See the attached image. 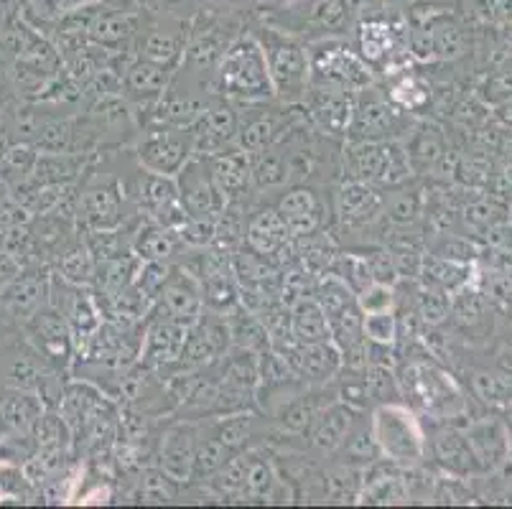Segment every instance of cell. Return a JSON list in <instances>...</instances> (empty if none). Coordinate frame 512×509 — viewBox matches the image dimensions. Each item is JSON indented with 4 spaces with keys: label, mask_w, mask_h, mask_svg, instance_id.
Returning <instances> with one entry per match:
<instances>
[{
    "label": "cell",
    "mask_w": 512,
    "mask_h": 509,
    "mask_svg": "<svg viewBox=\"0 0 512 509\" xmlns=\"http://www.w3.org/2000/svg\"><path fill=\"white\" fill-rule=\"evenodd\" d=\"M212 90L232 102L276 100L265 54L250 28H245L222 54L214 69Z\"/></svg>",
    "instance_id": "6da1fadb"
},
{
    "label": "cell",
    "mask_w": 512,
    "mask_h": 509,
    "mask_svg": "<svg viewBox=\"0 0 512 509\" xmlns=\"http://www.w3.org/2000/svg\"><path fill=\"white\" fill-rule=\"evenodd\" d=\"M250 31H253V36L258 39L260 49L265 54V64H268L276 100L283 102V105H299L311 84L309 49H306V44L296 39V36L281 31V28L265 23L263 18Z\"/></svg>",
    "instance_id": "7a4b0ae2"
},
{
    "label": "cell",
    "mask_w": 512,
    "mask_h": 509,
    "mask_svg": "<svg viewBox=\"0 0 512 509\" xmlns=\"http://www.w3.org/2000/svg\"><path fill=\"white\" fill-rule=\"evenodd\" d=\"M370 431L380 459L398 466H418L426 456V431L421 415L403 400H388L370 410Z\"/></svg>",
    "instance_id": "3957f363"
},
{
    "label": "cell",
    "mask_w": 512,
    "mask_h": 509,
    "mask_svg": "<svg viewBox=\"0 0 512 509\" xmlns=\"http://www.w3.org/2000/svg\"><path fill=\"white\" fill-rule=\"evenodd\" d=\"M263 21L311 44L332 36H349L357 13L347 0H286L278 11L263 16Z\"/></svg>",
    "instance_id": "277c9868"
},
{
    "label": "cell",
    "mask_w": 512,
    "mask_h": 509,
    "mask_svg": "<svg viewBox=\"0 0 512 509\" xmlns=\"http://www.w3.org/2000/svg\"><path fill=\"white\" fill-rule=\"evenodd\" d=\"M395 380H398L400 400L426 418H449L451 405L459 400V392H456L451 377L426 357L398 354Z\"/></svg>",
    "instance_id": "5b68a950"
},
{
    "label": "cell",
    "mask_w": 512,
    "mask_h": 509,
    "mask_svg": "<svg viewBox=\"0 0 512 509\" xmlns=\"http://www.w3.org/2000/svg\"><path fill=\"white\" fill-rule=\"evenodd\" d=\"M411 158L403 140H357L344 143V179L365 181L377 189H395L411 179Z\"/></svg>",
    "instance_id": "8992f818"
},
{
    "label": "cell",
    "mask_w": 512,
    "mask_h": 509,
    "mask_svg": "<svg viewBox=\"0 0 512 509\" xmlns=\"http://www.w3.org/2000/svg\"><path fill=\"white\" fill-rule=\"evenodd\" d=\"M306 49H309L311 84H316V87L360 92L370 84L380 82L375 69L357 54L347 36L311 41V44H306Z\"/></svg>",
    "instance_id": "52a82bcc"
},
{
    "label": "cell",
    "mask_w": 512,
    "mask_h": 509,
    "mask_svg": "<svg viewBox=\"0 0 512 509\" xmlns=\"http://www.w3.org/2000/svg\"><path fill=\"white\" fill-rule=\"evenodd\" d=\"M411 118L390 100L383 82H375L365 90L355 92V112L349 123L344 143L357 140H403L408 138Z\"/></svg>",
    "instance_id": "ba28073f"
},
{
    "label": "cell",
    "mask_w": 512,
    "mask_h": 509,
    "mask_svg": "<svg viewBox=\"0 0 512 509\" xmlns=\"http://www.w3.org/2000/svg\"><path fill=\"white\" fill-rule=\"evenodd\" d=\"M130 151L141 168L176 179L181 168L194 158V138L189 128L143 125Z\"/></svg>",
    "instance_id": "9c48e42d"
},
{
    "label": "cell",
    "mask_w": 512,
    "mask_h": 509,
    "mask_svg": "<svg viewBox=\"0 0 512 509\" xmlns=\"http://www.w3.org/2000/svg\"><path fill=\"white\" fill-rule=\"evenodd\" d=\"M192 21L194 18L169 16V13H143L138 36L133 41V54L148 62L179 69L189 34H192Z\"/></svg>",
    "instance_id": "30bf717a"
},
{
    "label": "cell",
    "mask_w": 512,
    "mask_h": 509,
    "mask_svg": "<svg viewBox=\"0 0 512 509\" xmlns=\"http://www.w3.org/2000/svg\"><path fill=\"white\" fill-rule=\"evenodd\" d=\"M276 209L286 219L288 232H291L293 240L319 235V232H329L334 219L332 199H327L324 191L316 184H311V181L286 186L278 194Z\"/></svg>",
    "instance_id": "8fae6325"
},
{
    "label": "cell",
    "mask_w": 512,
    "mask_h": 509,
    "mask_svg": "<svg viewBox=\"0 0 512 509\" xmlns=\"http://www.w3.org/2000/svg\"><path fill=\"white\" fill-rule=\"evenodd\" d=\"M21 329L26 342L41 354V359L49 364L51 370L62 372V375L72 372L74 357H77V344H74V336L69 331V324L62 311L46 303Z\"/></svg>",
    "instance_id": "7c38bea8"
},
{
    "label": "cell",
    "mask_w": 512,
    "mask_h": 509,
    "mask_svg": "<svg viewBox=\"0 0 512 509\" xmlns=\"http://www.w3.org/2000/svg\"><path fill=\"white\" fill-rule=\"evenodd\" d=\"M299 107L301 115H304V120L314 133L344 143L349 123H352V112H355V92L309 84V90H306Z\"/></svg>",
    "instance_id": "4fadbf2b"
},
{
    "label": "cell",
    "mask_w": 512,
    "mask_h": 509,
    "mask_svg": "<svg viewBox=\"0 0 512 509\" xmlns=\"http://www.w3.org/2000/svg\"><path fill=\"white\" fill-rule=\"evenodd\" d=\"M189 329L192 326L171 319L161 308L153 306L146 314V319H143L141 357H138V362L146 364L148 370L158 372V375L171 370L179 362Z\"/></svg>",
    "instance_id": "5bb4252c"
},
{
    "label": "cell",
    "mask_w": 512,
    "mask_h": 509,
    "mask_svg": "<svg viewBox=\"0 0 512 509\" xmlns=\"http://www.w3.org/2000/svg\"><path fill=\"white\" fill-rule=\"evenodd\" d=\"M199 436H202V420H171L169 426L161 431V436H158L156 466H161L174 482L189 484Z\"/></svg>",
    "instance_id": "9a60e30c"
},
{
    "label": "cell",
    "mask_w": 512,
    "mask_h": 509,
    "mask_svg": "<svg viewBox=\"0 0 512 509\" xmlns=\"http://www.w3.org/2000/svg\"><path fill=\"white\" fill-rule=\"evenodd\" d=\"M194 138V156L212 158L237 148V107L222 95L209 100L202 118L189 128Z\"/></svg>",
    "instance_id": "2e32d148"
},
{
    "label": "cell",
    "mask_w": 512,
    "mask_h": 509,
    "mask_svg": "<svg viewBox=\"0 0 512 509\" xmlns=\"http://www.w3.org/2000/svg\"><path fill=\"white\" fill-rule=\"evenodd\" d=\"M383 199L385 191L377 189V186L365 184V181L342 179V184L332 194L334 222L342 230L375 227L380 222V214H383Z\"/></svg>",
    "instance_id": "e0dca14e"
},
{
    "label": "cell",
    "mask_w": 512,
    "mask_h": 509,
    "mask_svg": "<svg viewBox=\"0 0 512 509\" xmlns=\"http://www.w3.org/2000/svg\"><path fill=\"white\" fill-rule=\"evenodd\" d=\"M176 186H179V199L189 217H220L222 209L227 207L225 194L214 181L207 158L194 156L186 163L176 174Z\"/></svg>",
    "instance_id": "ac0fdd59"
},
{
    "label": "cell",
    "mask_w": 512,
    "mask_h": 509,
    "mask_svg": "<svg viewBox=\"0 0 512 509\" xmlns=\"http://www.w3.org/2000/svg\"><path fill=\"white\" fill-rule=\"evenodd\" d=\"M362 415H365L362 410L352 408V405L342 403V400H329V403L319 410V415L314 418L309 431H306V451L321 456V459L334 456Z\"/></svg>",
    "instance_id": "d6986e66"
},
{
    "label": "cell",
    "mask_w": 512,
    "mask_h": 509,
    "mask_svg": "<svg viewBox=\"0 0 512 509\" xmlns=\"http://www.w3.org/2000/svg\"><path fill=\"white\" fill-rule=\"evenodd\" d=\"M283 357L293 375L311 387L329 385L344 367L342 352L332 339L316 344H293L283 352Z\"/></svg>",
    "instance_id": "ffe728a7"
},
{
    "label": "cell",
    "mask_w": 512,
    "mask_h": 509,
    "mask_svg": "<svg viewBox=\"0 0 512 509\" xmlns=\"http://www.w3.org/2000/svg\"><path fill=\"white\" fill-rule=\"evenodd\" d=\"M49 283L51 273L46 265H26L11 286L0 293V303L6 308V314L16 324H26L39 308L49 303Z\"/></svg>",
    "instance_id": "44dd1931"
},
{
    "label": "cell",
    "mask_w": 512,
    "mask_h": 509,
    "mask_svg": "<svg viewBox=\"0 0 512 509\" xmlns=\"http://www.w3.org/2000/svg\"><path fill=\"white\" fill-rule=\"evenodd\" d=\"M153 306H158L164 314L181 321V324H197L199 316L204 314L202 283H199L197 275L189 273L181 265H171L169 280H166L164 291Z\"/></svg>",
    "instance_id": "7402d4cb"
},
{
    "label": "cell",
    "mask_w": 512,
    "mask_h": 509,
    "mask_svg": "<svg viewBox=\"0 0 512 509\" xmlns=\"http://www.w3.org/2000/svg\"><path fill=\"white\" fill-rule=\"evenodd\" d=\"M174 72L176 69L148 62V59L133 54L123 69V97L136 107V112H143L164 95L166 87L174 79Z\"/></svg>",
    "instance_id": "603a6c76"
},
{
    "label": "cell",
    "mask_w": 512,
    "mask_h": 509,
    "mask_svg": "<svg viewBox=\"0 0 512 509\" xmlns=\"http://www.w3.org/2000/svg\"><path fill=\"white\" fill-rule=\"evenodd\" d=\"M143 13H128L118 11V8L107 6L102 0L100 11L95 13L90 26L87 41L97 49H105L110 54H125L133 51V41L138 36V26H141Z\"/></svg>",
    "instance_id": "cb8c5ba5"
},
{
    "label": "cell",
    "mask_w": 512,
    "mask_h": 509,
    "mask_svg": "<svg viewBox=\"0 0 512 509\" xmlns=\"http://www.w3.org/2000/svg\"><path fill=\"white\" fill-rule=\"evenodd\" d=\"M291 242L293 237L288 232V224L276 209V204L250 209L248 222H245V242H242L248 250L258 252L273 263Z\"/></svg>",
    "instance_id": "d4e9b609"
},
{
    "label": "cell",
    "mask_w": 512,
    "mask_h": 509,
    "mask_svg": "<svg viewBox=\"0 0 512 509\" xmlns=\"http://www.w3.org/2000/svg\"><path fill=\"white\" fill-rule=\"evenodd\" d=\"M207 163L227 202H248L250 196H253L250 153L232 148V151L220 153V156L207 158Z\"/></svg>",
    "instance_id": "484cf974"
},
{
    "label": "cell",
    "mask_w": 512,
    "mask_h": 509,
    "mask_svg": "<svg viewBox=\"0 0 512 509\" xmlns=\"http://www.w3.org/2000/svg\"><path fill=\"white\" fill-rule=\"evenodd\" d=\"M184 247L186 245L181 242L179 232L169 230V227H161L158 222H153V219L141 214L136 230H133V252H136L138 258L148 260V263L174 265Z\"/></svg>",
    "instance_id": "4316f807"
},
{
    "label": "cell",
    "mask_w": 512,
    "mask_h": 509,
    "mask_svg": "<svg viewBox=\"0 0 512 509\" xmlns=\"http://www.w3.org/2000/svg\"><path fill=\"white\" fill-rule=\"evenodd\" d=\"M44 410L46 403L39 392L21 390V387L0 390V423L6 428V436L8 433H34Z\"/></svg>",
    "instance_id": "83f0119b"
},
{
    "label": "cell",
    "mask_w": 512,
    "mask_h": 509,
    "mask_svg": "<svg viewBox=\"0 0 512 509\" xmlns=\"http://www.w3.org/2000/svg\"><path fill=\"white\" fill-rule=\"evenodd\" d=\"M288 331L296 344H316L329 339L327 316L311 293L288 303Z\"/></svg>",
    "instance_id": "f1b7e54d"
},
{
    "label": "cell",
    "mask_w": 512,
    "mask_h": 509,
    "mask_svg": "<svg viewBox=\"0 0 512 509\" xmlns=\"http://www.w3.org/2000/svg\"><path fill=\"white\" fill-rule=\"evenodd\" d=\"M250 174H253V196L281 194L286 186H291V166L278 143L250 156Z\"/></svg>",
    "instance_id": "f546056e"
},
{
    "label": "cell",
    "mask_w": 512,
    "mask_h": 509,
    "mask_svg": "<svg viewBox=\"0 0 512 509\" xmlns=\"http://www.w3.org/2000/svg\"><path fill=\"white\" fill-rule=\"evenodd\" d=\"M362 471L365 466L332 459L324 469V499L337 504H357L362 492Z\"/></svg>",
    "instance_id": "4dcf8cb0"
},
{
    "label": "cell",
    "mask_w": 512,
    "mask_h": 509,
    "mask_svg": "<svg viewBox=\"0 0 512 509\" xmlns=\"http://www.w3.org/2000/svg\"><path fill=\"white\" fill-rule=\"evenodd\" d=\"M181 487H186V484L174 482L161 466L153 464L138 471L130 497L143 504H169L181 497Z\"/></svg>",
    "instance_id": "1f68e13d"
},
{
    "label": "cell",
    "mask_w": 512,
    "mask_h": 509,
    "mask_svg": "<svg viewBox=\"0 0 512 509\" xmlns=\"http://www.w3.org/2000/svg\"><path fill=\"white\" fill-rule=\"evenodd\" d=\"M95 270L97 263L92 258L90 247L82 240V235H77V240L69 242L62 252L57 255V270L54 273L62 275L67 283L72 286H90L95 283Z\"/></svg>",
    "instance_id": "d6a6232c"
},
{
    "label": "cell",
    "mask_w": 512,
    "mask_h": 509,
    "mask_svg": "<svg viewBox=\"0 0 512 509\" xmlns=\"http://www.w3.org/2000/svg\"><path fill=\"white\" fill-rule=\"evenodd\" d=\"M385 90H388L390 100H393L400 110H406L408 115H411V112H418L428 102V90L413 77V74H408V69L385 79Z\"/></svg>",
    "instance_id": "836d02e7"
},
{
    "label": "cell",
    "mask_w": 512,
    "mask_h": 509,
    "mask_svg": "<svg viewBox=\"0 0 512 509\" xmlns=\"http://www.w3.org/2000/svg\"><path fill=\"white\" fill-rule=\"evenodd\" d=\"M362 334H365L367 342L372 344H388V347H395L400 334L395 308L393 311H377V314H362Z\"/></svg>",
    "instance_id": "e575fe53"
},
{
    "label": "cell",
    "mask_w": 512,
    "mask_h": 509,
    "mask_svg": "<svg viewBox=\"0 0 512 509\" xmlns=\"http://www.w3.org/2000/svg\"><path fill=\"white\" fill-rule=\"evenodd\" d=\"M31 489L34 487L23 474V466L0 461V502H26Z\"/></svg>",
    "instance_id": "d590c367"
},
{
    "label": "cell",
    "mask_w": 512,
    "mask_h": 509,
    "mask_svg": "<svg viewBox=\"0 0 512 509\" xmlns=\"http://www.w3.org/2000/svg\"><path fill=\"white\" fill-rule=\"evenodd\" d=\"M362 314H377V311H393L398 303V286H385V283H370L357 293Z\"/></svg>",
    "instance_id": "8d00e7d4"
},
{
    "label": "cell",
    "mask_w": 512,
    "mask_h": 509,
    "mask_svg": "<svg viewBox=\"0 0 512 509\" xmlns=\"http://www.w3.org/2000/svg\"><path fill=\"white\" fill-rule=\"evenodd\" d=\"M413 308H416L418 319H423L426 324H439L441 316H444L441 293L436 291L434 286H423L421 291H418L416 301H413Z\"/></svg>",
    "instance_id": "74e56055"
},
{
    "label": "cell",
    "mask_w": 512,
    "mask_h": 509,
    "mask_svg": "<svg viewBox=\"0 0 512 509\" xmlns=\"http://www.w3.org/2000/svg\"><path fill=\"white\" fill-rule=\"evenodd\" d=\"M151 11L169 13V16L194 18L197 16L199 6H197V0H151Z\"/></svg>",
    "instance_id": "f35d334b"
},
{
    "label": "cell",
    "mask_w": 512,
    "mask_h": 509,
    "mask_svg": "<svg viewBox=\"0 0 512 509\" xmlns=\"http://www.w3.org/2000/svg\"><path fill=\"white\" fill-rule=\"evenodd\" d=\"M107 6L118 8L128 13H148L151 11V0H105Z\"/></svg>",
    "instance_id": "ab89813d"
},
{
    "label": "cell",
    "mask_w": 512,
    "mask_h": 509,
    "mask_svg": "<svg viewBox=\"0 0 512 509\" xmlns=\"http://www.w3.org/2000/svg\"><path fill=\"white\" fill-rule=\"evenodd\" d=\"M230 3H235V0H197L199 11H202L204 6H214V8H207V11H217L220 6H230Z\"/></svg>",
    "instance_id": "60d3db41"
},
{
    "label": "cell",
    "mask_w": 512,
    "mask_h": 509,
    "mask_svg": "<svg viewBox=\"0 0 512 509\" xmlns=\"http://www.w3.org/2000/svg\"><path fill=\"white\" fill-rule=\"evenodd\" d=\"M8 67H11V56L6 51L0 49V79L8 77Z\"/></svg>",
    "instance_id": "b9f144b4"
},
{
    "label": "cell",
    "mask_w": 512,
    "mask_h": 509,
    "mask_svg": "<svg viewBox=\"0 0 512 509\" xmlns=\"http://www.w3.org/2000/svg\"><path fill=\"white\" fill-rule=\"evenodd\" d=\"M276 3H286V0H276Z\"/></svg>",
    "instance_id": "7bdbcfd3"
}]
</instances>
